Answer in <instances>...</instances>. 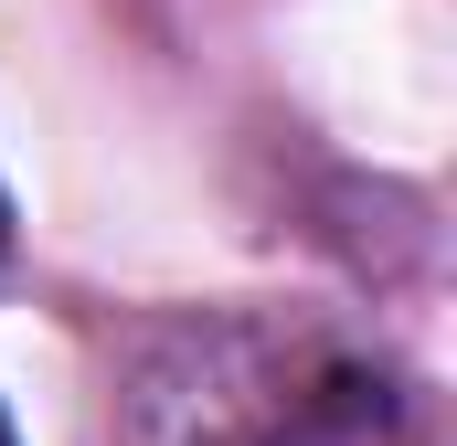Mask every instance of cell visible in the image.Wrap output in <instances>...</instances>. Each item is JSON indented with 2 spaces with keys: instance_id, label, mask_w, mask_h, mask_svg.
I'll return each mask as SVG.
<instances>
[{
  "instance_id": "7a4b0ae2",
  "label": "cell",
  "mask_w": 457,
  "mask_h": 446,
  "mask_svg": "<svg viewBox=\"0 0 457 446\" xmlns=\"http://www.w3.org/2000/svg\"><path fill=\"white\" fill-rule=\"evenodd\" d=\"M0 446H11V415H0Z\"/></svg>"
},
{
  "instance_id": "6da1fadb",
  "label": "cell",
  "mask_w": 457,
  "mask_h": 446,
  "mask_svg": "<svg viewBox=\"0 0 457 446\" xmlns=\"http://www.w3.org/2000/svg\"><path fill=\"white\" fill-rule=\"evenodd\" d=\"M0 244H11V202H0Z\"/></svg>"
}]
</instances>
